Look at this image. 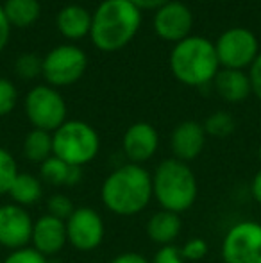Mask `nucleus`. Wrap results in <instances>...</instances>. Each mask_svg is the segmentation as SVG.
<instances>
[{
	"mask_svg": "<svg viewBox=\"0 0 261 263\" xmlns=\"http://www.w3.org/2000/svg\"><path fill=\"white\" fill-rule=\"evenodd\" d=\"M152 197V174L136 163H126L113 170L101 188L102 204L118 217L142 213Z\"/></svg>",
	"mask_w": 261,
	"mask_h": 263,
	"instance_id": "obj_1",
	"label": "nucleus"
},
{
	"mask_svg": "<svg viewBox=\"0 0 261 263\" xmlns=\"http://www.w3.org/2000/svg\"><path fill=\"white\" fill-rule=\"evenodd\" d=\"M150 263H186L181 254V249L177 246H163L156 251Z\"/></svg>",
	"mask_w": 261,
	"mask_h": 263,
	"instance_id": "obj_30",
	"label": "nucleus"
},
{
	"mask_svg": "<svg viewBox=\"0 0 261 263\" xmlns=\"http://www.w3.org/2000/svg\"><path fill=\"white\" fill-rule=\"evenodd\" d=\"M168 63L175 79L192 88L211 83L220 70L215 43L204 36H188L175 43Z\"/></svg>",
	"mask_w": 261,
	"mask_h": 263,
	"instance_id": "obj_3",
	"label": "nucleus"
},
{
	"mask_svg": "<svg viewBox=\"0 0 261 263\" xmlns=\"http://www.w3.org/2000/svg\"><path fill=\"white\" fill-rule=\"evenodd\" d=\"M22 153L27 161L38 163L42 165L45 159L54 156V147H52V133L42 131V129H34L25 135L24 145H22Z\"/></svg>",
	"mask_w": 261,
	"mask_h": 263,
	"instance_id": "obj_22",
	"label": "nucleus"
},
{
	"mask_svg": "<svg viewBox=\"0 0 261 263\" xmlns=\"http://www.w3.org/2000/svg\"><path fill=\"white\" fill-rule=\"evenodd\" d=\"M152 27L161 40L175 45L192 36L193 14L186 4L179 2V0H170L163 7L154 11Z\"/></svg>",
	"mask_w": 261,
	"mask_h": 263,
	"instance_id": "obj_11",
	"label": "nucleus"
},
{
	"mask_svg": "<svg viewBox=\"0 0 261 263\" xmlns=\"http://www.w3.org/2000/svg\"><path fill=\"white\" fill-rule=\"evenodd\" d=\"M2 263H49L43 254L34 251L32 247H24V249L11 251Z\"/></svg>",
	"mask_w": 261,
	"mask_h": 263,
	"instance_id": "obj_29",
	"label": "nucleus"
},
{
	"mask_svg": "<svg viewBox=\"0 0 261 263\" xmlns=\"http://www.w3.org/2000/svg\"><path fill=\"white\" fill-rule=\"evenodd\" d=\"M2 7L9 25L16 29L32 27L42 14L39 0H6Z\"/></svg>",
	"mask_w": 261,
	"mask_h": 263,
	"instance_id": "obj_21",
	"label": "nucleus"
},
{
	"mask_svg": "<svg viewBox=\"0 0 261 263\" xmlns=\"http://www.w3.org/2000/svg\"><path fill=\"white\" fill-rule=\"evenodd\" d=\"M216 58L222 68L244 70L254 63L259 54V42L245 27H231L218 36L215 43Z\"/></svg>",
	"mask_w": 261,
	"mask_h": 263,
	"instance_id": "obj_8",
	"label": "nucleus"
},
{
	"mask_svg": "<svg viewBox=\"0 0 261 263\" xmlns=\"http://www.w3.org/2000/svg\"><path fill=\"white\" fill-rule=\"evenodd\" d=\"M157 147H159V135L156 127L149 122H136L124 133L122 151L129 163L143 165L150 158H154Z\"/></svg>",
	"mask_w": 261,
	"mask_h": 263,
	"instance_id": "obj_13",
	"label": "nucleus"
},
{
	"mask_svg": "<svg viewBox=\"0 0 261 263\" xmlns=\"http://www.w3.org/2000/svg\"><path fill=\"white\" fill-rule=\"evenodd\" d=\"M206 145L204 125L197 120H185L175 125L170 135V149L174 158L179 161L190 163L202 154Z\"/></svg>",
	"mask_w": 261,
	"mask_h": 263,
	"instance_id": "obj_15",
	"label": "nucleus"
},
{
	"mask_svg": "<svg viewBox=\"0 0 261 263\" xmlns=\"http://www.w3.org/2000/svg\"><path fill=\"white\" fill-rule=\"evenodd\" d=\"M249 81H251V90L252 93L261 101V52L258 54V58L254 59L251 66H249Z\"/></svg>",
	"mask_w": 261,
	"mask_h": 263,
	"instance_id": "obj_31",
	"label": "nucleus"
},
{
	"mask_svg": "<svg viewBox=\"0 0 261 263\" xmlns=\"http://www.w3.org/2000/svg\"><path fill=\"white\" fill-rule=\"evenodd\" d=\"M54 156L72 166L91 163L101 151V136L93 125L84 120H66L52 133Z\"/></svg>",
	"mask_w": 261,
	"mask_h": 263,
	"instance_id": "obj_5",
	"label": "nucleus"
},
{
	"mask_svg": "<svg viewBox=\"0 0 261 263\" xmlns=\"http://www.w3.org/2000/svg\"><path fill=\"white\" fill-rule=\"evenodd\" d=\"M251 194H252V197H254V201L261 206V170H258V172L254 174V177H252Z\"/></svg>",
	"mask_w": 261,
	"mask_h": 263,
	"instance_id": "obj_35",
	"label": "nucleus"
},
{
	"mask_svg": "<svg viewBox=\"0 0 261 263\" xmlns=\"http://www.w3.org/2000/svg\"><path fill=\"white\" fill-rule=\"evenodd\" d=\"M258 158H259V161H261V145H259V149H258Z\"/></svg>",
	"mask_w": 261,
	"mask_h": 263,
	"instance_id": "obj_36",
	"label": "nucleus"
},
{
	"mask_svg": "<svg viewBox=\"0 0 261 263\" xmlns=\"http://www.w3.org/2000/svg\"><path fill=\"white\" fill-rule=\"evenodd\" d=\"M42 68L43 58H39L34 52H24L22 55H18L16 61H14V72L22 79H36L38 76H42Z\"/></svg>",
	"mask_w": 261,
	"mask_h": 263,
	"instance_id": "obj_25",
	"label": "nucleus"
},
{
	"mask_svg": "<svg viewBox=\"0 0 261 263\" xmlns=\"http://www.w3.org/2000/svg\"><path fill=\"white\" fill-rule=\"evenodd\" d=\"M198 184L192 166L175 158L163 159L152 174V195L161 210L183 213L197 201Z\"/></svg>",
	"mask_w": 261,
	"mask_h": 263,
	"instance_id": "obj_4",
	"label": "nucleus"
},
{
	"mask_svg": "<svg viewBox=\"0 0 261 263\" xmlns=\"http://www.w3.org/2000/svg\"><path fill=\"white\" fill-rule=\"evenodd\" d=\"M183 222L177 213L161 210L156 211L152 217L147 220V235L157 246H172L174 240L181 235Z\"/></svg>",
	"mask_w": 261,
	"mask_h": 263,
	"instance_id": "obj_18",
	"label": "nucleus"
},
{
	"mask_svg": "<svg viewBox=\"0 0 261 263\" xmlns=\"http://www.w3.org/2000/svg\"><path fill=\"white\" fill-rule=\"evenodd\" d=\"M56 27L63 38L70 42H77L86 36H90L91 31V13L84 6L79 4H68L57 13Z\"/></svg>",
	"mask_w": 261,
	"mask_h": 263,
	"instance_id": "obj_16",
	"label": "nucleus"
},
{
	"mask_svg": "<svg viewBox=\"0 0 261 263\" xmlns=\"http://www.w3.org/2000/svg\"><path fill=\"white\" fill-rule=\"evenodd\" d=\"M213 84H215L216 93L231 104L244 102L252 93L251 81H249V76L244 70L220 68L216 77L213 79Z\"/></svg>",
	"mask_w": 261,
	"mask_h": 263,
	"instance_id": "obj_17",
	"label": "nucleus"
},
{
	"mask_svg": "<svg viewBox=\"0 0 261 263\" xmlns=\"http://www.w3.org/2000/svg\"><path fill=\"white\" fill-rule=\"evenodd\" d=\"M7 195L14 204L22 206V208L34 206L43 197V181L29 172H20Z\"/></svg>",
	"mask_w": 261,
	"mask_h": 263,
	"instance_id": "obj_20",
	"label": "nucleus"
},
{
	"mask_svg": "<svg viewBox=\"0 0 261 263\" xmlns=\"http://www.w3.org/2000/svg\"><path fill=\"white\" fill-rule=\"evenodd\" d=\"M11 25L6 18V13H4V7L0 6V52L6 49L7 42H9V36H11Z\"/></svg>",
	"mask_w": 261,
	"mask_h": 263,
	"instance_id": "obj_32",
	"label": "nucleus"
},
{
	"mask_svg": "<svg viewBox=\"0 0 261 263\" xmlns=\"http://www.w3.org/2000/svg\"><path fill=\"white\" fill-rule=\"evenodd\" d=\"M88 68V55L73 43L57 45L43 58L42 76L52 88H65L75 84Z\"/></svg>",
	"mask_w": 261,
	"mask_h": 263,
	"instance_id": "obj_7",
	"label": "nucleus"
},
{
	"mask_svg": "<svg viewBox=\"0 0 261 263\" xmlns=\"http://www.w3.org/2000/svg\"><path fill=\"white\" fill-rule=\"evenodd\" d=\"M24 111L34 129L54 133L66 122V102L63 95L49 84L31 88L24 99Z\"/></svg>",
	"mask_w": 261,
	"mask_h": 263,
	"instance_id": "obj_6",
	"label": "nucleus"
},
{
	"mask_svg": "<svg viewBox=\"0 0 261 263\" xmlns=\"http://www.w3.org/2000/svg\"><path fill=\"white\" fill-rule=\"evenodd\" d=\"M66 242L68 238H66V224L63 220L49 213L42 215L34 220L31 243L32 249L38 251L39 254H43L45 258L54 256L63 251Z\"/></svg>",
	"mask_w": 261,
	"mask_h": 263,
	"instance_id": "obj_14",
	"label": "nucleus"
},
{
	"mask_svg": "<svg viewBox=\"0 0 261 263\" xmlns=\"http://www.w3.org/2000/svg\"><path fill=\"white\" fill-rule=\"evenodd\" d=\"M65 224L68 243L81 253L95 251L104 240V220H102L101 213L93 208H88V206L75 208Z\"/></svg>",
	"mask_w": 261,
	"mask_h": 263,
	"instance_id": "obj_10",
	"label": "nucleus"
},
{
	"mask_svg": "<svg viewBox=\"0 0 261 263\" xmlns=\"http://www.w3.org/2000/svg\"><path fill=\"white\" fill-rule=\"evenodd\" d=\"M39 179L50 186H75L83 179V168L50 156L39 165Z\"/></svg>",
	"mask_w": 261,
	"mask_h": 263,
	"instance_id": "obj_19",
	"label": "nucleus"
},
{
	"mask_svg": "<svg viewBox=\"0 0 261 263\" xmlns=\"http://www.w3.org/2000/svg\"><path fill=\"white\" fill-rule=\"evenodd\" d=\"M220 251L224 263H261V224L242 220L231 226Z\"/></svg>",
	"mask_w": 261,
	"mask_h": 263,
	"instance_id": "obj_9",
	"label": "nucleus"
},
{
	"mask_svg": "<svg viewBox=\"0 0 261 263\" xmlns=\"http://www.w3.org/2000/svg\"><path fill=\"white\" fill-rule=\"evenodd\" d=\"M142 11L129 0H102L91 14L90 38L102 52H116L134 40Z\"/></svg>",
	"mask_w": 261,
	"mask_h": 263,
	"instance_id": "obj_2",
	"label": "nucleus"
},
{
	"mask_svg": "<svg viewBox=\"0 0 261 263\" xmlns=\"http://www.w3.org/2000/svg\"><path fill=\"white\" fill-rule=\"evenodd\" d=\"M206 136H213V138H227L234 133V118L227 111H215L206 118L204 124Z\"/></svg>",
	"mask_w": 261,
	"mask_h": 263,
	"instance_id": "obj_23",
	"label": "nucleus"
},
{
	"mask_svg": "<svg viewBox=\"0 0 261 263\" xmlns=\"http://www.w3.org/2000/svg\"><path fill=\"white\" fill-rule=\"evenodd\" d=\"M181 249V254L185 258V261H200L208 256L209 253V246L204 238H190L185 242V246L179 247Z\"/></svg>",
	"mask_w": 261,
	"mask_h": 263,
	"instance_id": "obj_28",
	"label": "nucleus"
},
{
	"mask_svg": "<svg viewBox=\"0 0 261 263\" xmlns=\"http://www.w3.org/2000/svg\"><path fill=\"white\" fill-rule=\"evenodd\" d=\"M18 90L13 81L0 77V117H6L16 107Z\"/></svg>",
	"mask_w": 261,
	"mask_h": 263,
	"instance_id": "obj_27",
	"label": "nucleus"
},
{
	"mask_svg": "<svg viewBox=\"0 0 261 263\" xmlns=\"http://www.w3.org/2000/svg\"><path fill=\"white\" fill-rule=\"evenodd\" d=\"M16 159L7 149L0 147V195H7L13 186L14 179L18 177Z\"/></svg>",
	"mask_w": 261,
	"mask_h": 263,
	"instance_id": "obj_24",
	"label": "nucleus"
},
{
	"mask_svg": "<svg viewBox=\"0 0 261 263\" xmlns=\"http://www.w3.org/2000/svg\"><path fill=\"white\" fill-rule=\"evenodd\" d=\"M129 2L134 4L139 11H157L170 0H129Z\"/></svg>",
	"mask_w": 261,
	"mask_h": 263,
	"instance_id": "obj_34",
	"label": "nucleus"
},
{
	"mask_svg": "<svg viewBox=\"0 0 261 263\" xmlns=\"http://www.w3.org/2000/svg\"><path fill=\"white\" fill-rule=\"evenodd\" d=\"M47 210H49V215L66 222L70 218V215L75 211V206H73L72 199H70L68 195L54 194V195H50L49 201H47Z\"/></svg>",
	"mask_w": 261,
	"mask_h": 263,
	"instance_id": "obj_26",
	"label": "nucleus"
},
{
	"mask_svg": "<svg viewBox=\"0 0 261 263\" xmlns=\"http://www.w3.org/2000/svg\"><path fill=\"white\" fill-rule=\"evenodd\" d=\"M32 220L27 208L9 202L0 206V246L7 251L29 247L32 236Z\"/></svg>",
	"mask_w": 261,
	"mask_h": 263,
	"instance_id": "obj_12",
	"label": "nucleus"
},
{
	"mask_svg": "<svg viewBox=\"0 0 261 263\" xmlns=\"http://www.w3.org/2000/svg\"><path fill=\"white\" fill-rule=\"evenodd\" d=\"M109 263H150V260H147V258L139 253H122L113 258Z\"/></svg>",
	"mask_w": 261,
	"mask_h": 263,
	"instance_id": "obj_33",
	"label": "nucleus"
}]
</instances>
